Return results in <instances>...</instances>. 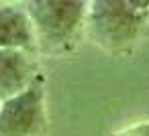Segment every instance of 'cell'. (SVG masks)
Segmentation results:
<instances>
[{
	"instance_id": "1",
	"label": "cell",
	"mask_w": 149,
	"mask_h": 136,
	"mask_svg": "<svg viewBox=\"0 0 149 136\" xmlns=\"http://www.w3.org/2000/svg\"><path fill=\"white\" fill-rule=\"evenodd\" d=\"M147 25L149 0H94L88 4L86 35L106 53H129Z\"/></svg>"
},
{
	"instance_id": "2",
	"label": "cell",
	"mask_w": 149,
	"mask_h": 136,
	"mask_svg": "<svg viewBox=\"0 0 149 136\" xmlns=\"http://www.w3.org/2000/svg\"><path fill=\"white\" fill-rule=\"evenodd\" d=\"M35 45L45 55H61L76 47L86 33L88 2L84 0H35L27 6Z\"/></svg>"
},
{
	"instance_id": "3",
	"label": "cell",
	"mask_w": 149,
	"mask_h": 136,
	"mask_svg": "<svg viewBox=\"0 0 149 136\" xmlns=\"http://www.w3.org/2000/svg\"><path fill=\"white\" fill-rule=\"evenodd\" d=\"M45 126V79L37 75L25 91L0 104V136H41Z\"/></svg>"
},
{
	"instance_id": "4",
	"label": "cell",
	"mask_w": 149,
	"mask_h": 136,
	"mask_svg": "<svg viewBox=\"0 0 149 136\" xmlns=\"http://www.w3.org/2000/svg\"><path fill=\"white\" fill-rule=\"evenodd\" d=\"M37 75L29 51L0 49V104L25 91Z\"/></svg>"
},
{
	"instance_id": "5",
	"label": "cell",
	"mask_w": 149,
	"mask_h": 136,
	"mask_svg": "<svg viewBox=\"0 0 149 136\" xmlns=\"http://www.w3.org/2000/svg\"><path fill=\"white\" fill-rule=\"evenodd\" d=\"M35 33L27 8L19 4H0V49L31 51Z\"/></svg>"
}]
</instances>
